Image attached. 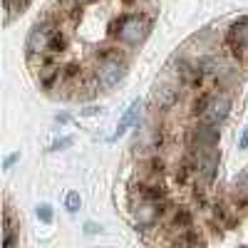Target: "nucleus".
I'll return each mask as SVG.
<instances>
[{
    "label": "nucleus",
    "instance_id": "obj_22",
    "mask_svg": "<svg viewBox=\"0 0 248 248\" xmlns=\"http://www.w3.org/2000/svg\"><path fill=\"white\" fill-rule=\"evenodd\" d=\"M134 3H137V0H122V5H127V8H132Z\"/></svg>",
    "mask_w": 248,
    "mask_h": 248
},
{
    "label": "nucleus",
    "instance_id": "obj_18",
    "mask_svg": "<svg viewBox=\"0 0 248 248\" xmlns=\"http://www.w3.org/2000/svg\"><path fill=\"white\" fill-rule=\"evenodd\" d=\"M37 218L43 221V223H50V221H52V209H50L47 203H43V206L37 209Z\"/></svg>",
    "mask_w": 248,
    "mask_h": 248
},
{
    "label": "nucleus",
    "instance_id": "obj_16",
    "mask_svg": "<svg viewBox=\"0 0 248 248\" xmlns=\"http://www.w3.org/2000/svg\"><path fill=\"white\" fill-rule=\"evenodd\" d=\"M164 141H167V134H164L161 127H156V129L152 132V149H161Z\"/></svg>",
    "mask_w": 248,
    "mask_h": 248
},
{
    "label": "nucleus",
    "instance_id": "obj_15",
    "mask_svg": "<svg viewBox=\"0 0 248 248\" xmlns=\"http://www.w3.org/2000/svg\"><path fill=\"white\" fill-rule=\"evenodd\" d=\"M79 203H82L79 194H77V191H70V194H67V199H65V206H67V211H70V214H75V211L79 209Z\"/></svg>",
    "mask_w": 248,
    "mask_h": 248
},
{
    "label": "nucleus",
    "instance_id": "obj_2",
    "mask_svg": "<svg viewBox=\"0 0 248 248\" xmlns=\"http://www.w3.org/2000/svg\"><path fill=\"white\" fill-rule=\"evenodd\" d=\"M99 67H97V77H99V87L102 90H112L117 82L124 77L127 72V60H122L117 50L107 47V50H99Z\"/></svg>",
    "mask_w": 248,
    "mask_h": 248
},
{
    "label": "nucleus",
    "instance_id": "obj_3",
    "mask_svg": "<svg viewBox=\"0 0 248 248\" xmlns=\"http://www.w3.org/2000/svg\"><path fill=\"white\" fill-rule=\"evenodd\" d=\"M60 25L55 23V20L50 17H43V20H37V23L32 25L30 35H28V55H47L50 52V43H52V35Z\"/></svg>",
    "mask_w": 248,
    "mask_h": 248
},
{
    "label": "nucleus",
    "instance_id": "obj_11",
    "mask_svg": "<svg viewBox=\"0 0 248 248\" xmlns=\"http://www.w3.org/2000/svg\"><path fill=\"white\" fill-rule=\"evenodd\" d=\"M171 229L176 231H189L191 229V214L186 209H176L174 216H171Z\"/></svg>",
    "mask_w": 248,
    "mask_h": 248
},
{
    "label": "nucleus",
    "instance_id": "obj_20",
    "mask_svg": "<svg viewBox=\"0 0 248 248\" xmlns=\"http://www.w3.org/2000/svg\"><path fill=\"white\" fill-rule=\"evenodd\" d=\"M72 144V139H62V141H55L52 144V149H62V147H70Z\"/></svg>",
    "mask_w": 248,
    "mask_h": 248
},
{
    "label": "nucleus",
    "instance_id": "obj_6",
    "mask_svg": "<svg viewBox=\"0 0 248 248\" xmlns=\"http://www.w3.org/2000/svg\"><path fill=\"white\" fill-rule=\"evenodd\" d=\"M226 45L236 57H241L243 50H248V17H241L238 23L231 25L229 35H226Z\"/></svg>",
    "mask_w": 248,
    "mask_h": 248
},
{
    "label": "nucleus",
    "instance_id": "obj_4",
    "mask_svg": "<svg viewBox=\"0 0 248 248\" xmlns=\"http://www.w3.org/2000/svg\"><path fill=\"white\" fill-rule=\"evenodd\" d=\"M191 159H194V167H196L199 176H203L206 184H211L214 176H216V169H218V152H216V147H211V149H194Z\"/></svg>",
    "mask_w": 248,
    "mask_h": 248
},
{
    "label": "nucleus",
    "instance_id": "obj_21",
    "mask_svg": "<svg viewBox=\"0 0 248 248\" xmlns=\"http://www.w3.org/2000/svg\"><path fill=\"white\" fill-rule=\"evenodd\" d=\"M238 147H241V149H246V147H248V127L243 129V137H241V141H238Z\"/></svg>",
    "mask_w": 248,
    "mask_h": 248
},
{
    "label": "nucleus",
    "instance_id": "obj_10",
    "mask_svg": "<svg viewBox=\"0 0 248 248\" xmlns=\"http://www.w3.org/2000/svg\"><path fill=\"white\" fill-rule=\"evenodd\" d=\"M15 243V223H13V211L5 203V214H3V246L10 248Z\"/></svg>",
    "mask_w": 248,
    "mask_h": 248
},
{
    "label": "nucleus",
    "instance_id": "obj_8",
    "mask_svg": "<svg viewBox=\"0 0 248 248\" xmlns=\"http://www.w3.org/2000/svg\"><path fill=\"white\" fill-rule=\"evenodd\" d=\"M139 109H141V102H139V99H137V102H132V107H129L127 112H124V117L119 119V124H117V132L112 134V141H114V139H119L124 132H127V129L132 127L134 119L139 117Z\"/></svg>",
    "mask_w": 248,
    "mask_h": 248
},
{
    "label": "nucleus",
    "instance_id": "obj_5",
    "mask_svg": "<svg viewBox=\"0 0 248 248\" xmlns=\"http://www.w3.org/2000/svg\"><path fill=\"white\" fill-rule=\"evenodd\" d=\"M229 109H231V99L226 97V94H214L211 102L206 105V109L199 114V122L218 127V124L226 119V114H229Z\"/></svg>",
    "mask_w": 248,
    "mask_h": 248
},
{
    "label": "nucleus",
    "instance_id": "obj_13",
    "mask_svg": "<svg viewBox=\"0 0 248 248\" xmlns=\"http://www.w3.org/2000/svg\"><path fill=\"white\" fill-rule=\"evenodd\" d=\"M147 174H149L154 181L161 179V174H164V161H161L159 156H152V159L147 161Z\"/></svg>",
    "mask_w": 248,
    "mask_h": 248
},
{
    "label": "nucleus",
    "instance_id": "obj_9",
    "mask_svg": "<svg viewBox=\"0 0 248 248\" xmlns=\"http://www.w3.org/2000/svg\"><path fill=\"white\" fill-rule=\"evenodd\" d=\"M181 97V90L179 87H159L156 92V107L159 109H171Z\"/></svg>",
    "mask_w": 248,
    "mask_h": 248
},
{
    "label": "nucleus",
    "instance_id": "obj_14",
    "mask_svg": "<svg viewBox=\"0 0 248 248\" xmlns=\"http://www.w3.org/2000/svg\"><path fill=\"white\" fill-rule=\"evenodd\" d=\"M211 97H214L211 92H203L201 97H196V99H194V105H191V112H194V114L199 117V114H201V112L206 109V105H209V102H211Z\"/></svg>",
    "mask_w": 248,
    "mask_h": 248
},
{
    "label": "nucleus",
    "instance_id": "obj_7",
    "mask_svg": "<svg viewBox=\"0 0 248 248\" xmlns=\"http://www.w3.org/2000/svg\"><path fill=\"white\" fill-rule=\"evenodd\" d=\"M189 139H191V149H211V147L218 144V129L214 127V124L201 122V127L191 129Z\"/></svg>",
    "mask_w": 248,
    "mask_h": 248
},
{
    "label": "nucleus",
    "instance_id": "obj_17",
    "mask_svg": "<svg viewBox=\"0 0 248 248\" xmlns=\"http://www.w3.org/2000/svg\"><path fill=\"white\" fill-rule=\"evenodd\" d=\"M75 77H79V65L77 62H70V65L62 67V79H75Z\"/></svg>",
    "mask_w": 248,
    "mask_h": 248
},
{
    "label": "nucleus",
    "instance_id": "obj_1",
    "mask_svg": "<svg viewBox=\"0 0 248 248\" xmlns=\"http://www.w3.org/2000/svg\"><path fill=\"white\" fill-rule=\"evenodd\" d=\"M152 25H154V15L152 13H129V15H122V17L112 20L109 35L117 37L122 45L137 47V45H141L144 40L149 37Z\"/></svg>",
    "mask_w": 248,
    "mask_h": 248
},
{
    "label": "nucleus",
    "instance_id": "obj_12",
    "mask_svg": "<svg viewBox=\"0 0 248 248\" xmlns=\"http://www.w3.org/2000/svg\"><path fill=\"white\" fill-rule=\"evenodd\" d=\"M67 43H70L67 32L57 28V30H55V35H52V43H50V55H60V52H65V50H67Z\"/></svg>",
    "mask_w": 248,
    "mask_h": 248
},
{
    "label": "nucleus",
    "instance_id": "obj_19",
    "mask_svg": "<svg viewBox=\"0 0 248 248\" xmlns=\"http://www.w3.org/2000/svg\"><path fill=\"white\" fill-rule=\"evenodd\" d=\"M17 159H20V154H10V156L3 161V167H5V169H10V167H13V164H15Z\"/></svg>",
    "mask_w": 248,
    "mask_h": 248
}]
</instances>
